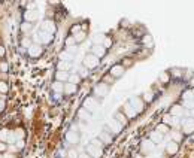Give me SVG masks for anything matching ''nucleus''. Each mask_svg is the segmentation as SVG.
Returning a JSON list of instances; mask_svg holds the SVG:
<instances>
[{
  "label": "nucleus",
  "instance_id": "58836bf2",
  "mask_svg": "<svg viewBox=\"0 0 194 158\" xmlns=\"http://www.w3.org/2000/svg\"><path fill=\"white\" fill-rule=\"evenodd\" d=\"M31 29V25L29 24V23H24V24H21V30L23 31H29Z\"/></svg>",
  "mask_w": 194,
  "mask_h": 158
},
{
  "label": "nucleus",
  "instance_id": "ddd939ff",
  "mask_svg": "<svg viewBox=\"0 0 194 158\" xmlns=\"http://www.w3.org/2000/svg\"><path fill=\"white\" fill-rule=\"evenodd\" d=\"M166 151L169 152V154H176L178 152V143L176 142H169L166 145Z\"/></svg>",
  "mask_w": 194,
  "mask_h": 158
},
{
  "label": "nucleus",
  "instance_id": "c756f323",
  "mask_svg": "<svg viewBox=\"0 0 194 158\" xmlns=\"http://www.w3.org/2000/svg\"><path fill=\"white\" fill-rule=\"evenodd\" d=\"M184 108H188V109H194V100H184Z\"/></svg>",
  "mask_w": 194,
  "mask_h": 158
},
{
  "label": "nucleus",
  "instance_id": "f03ea898",
  "mask_svg": "<svg viewBox=\"0 0 194 158\" xmlns=\"http://www.w3.org/2000/svg\"><path fill=\"white\" fill-rule=\"evenodd\" d=\"M85 154H87L88 157H93V158H100L102 155H103V151H102L100 148H96V146H93L91 143L85 148Z\"/></svg>",
  "mask_w": 194,
  "mask_h": 158
},
{
  "label": "nucleus",
  "instance_id": "f704fd0d",
  "mask_svg": "<svg viewBox=\"0 0 194 158\" xmlns=\"http://www.w3.org/2000/svg\"><path fill=\"white\" fill-rule=\"evenodd\" d=\"M15 134H17V137H18V140H23V137H24V131H23L21 128H18V130H15Z\"/></svg>",
  "mask_w": 194,
  "mask_h": 158
},
{
  "label": "nucleus",
  "instance_id": "cd10ccee",
  "mask_svg": "<svg viewBox=\"0 0 194 158\" xmlns=\"http://www.w3.org/2000/svg\"><path fill=\"white\" fill-rule=\"evenodd\" d=\"M79 81H81V79H79V76H78V75H72V76L69 78V84H73V85H76Z\"/></svg>",
  "mask_w": 194,
  "mask_h": 158
},
{
  "label": "nucleus",
  "instance_id": "2eb2a0df",
  "mask_svg": "<svg viewBox=\"0 0 194 158\" xmlns=\"http://www.w3.org/2000/svg\"><path fill=\"white\" fill-rule=\"evenodd\" d=\"M111 73H112V76H121V75L124 73V67L123 66H113Z\"/></svg>",
  "mask_w": 194,
  "mask_h": 158
},
{
  "label": "nucleus",
  "instance_id": "4c0bfd02",
  "mask_svg": "<svg viewBox=\"0 0 194 158\" xmlns=\"http://www.w3.org/2000/svg\"><path fill=\"white\" fill-rule=\"evenodd\" d=\"M193 97H194V94L191 91H187L184 94V100H193Z\"/></svg>",
  "mask_w": 194,
  "mask_h": 158
},
{
  "label": "nucleus",
  "instance_id": "2f4dec72",
  "mask_svg": "<svg viewBox=\"0 0 194 158\" xmlns=\"http://www.w3.org/2000/svg\"><path fill=\"white\" fill-rule=\"evenodd\" d=\"M100 139L103 140L105 143H111V142H112V139H111V136H107L106 133H102V134H100Z\"/></svg>",
  "mask_w": 194,
  "mask_h": 158
},
{
  "label": "nucleus",
  "instance_id": "412c9836",
  "mask_svg": "<svg viewBox=\"0 0 194 158\" xmlns=\"http://www.w3.org/2000/svg\"><path fill=\"white\" fill-rule=\"evenodd\" d=\"M109 125H111V127H112V131L113 133H119V131H121V124H119V122H117V121H111V124H109Z\"/></svg>",
  "mask_w": 194,
  "mask_h": 158
},
{
  "label": "nucleus",
  "instance_id": "f8f14e48",
  "mask_svg": "<svg viewBox=\"0 0 194 158\" xmlns=\"http://www.w3.org/2000/svg\"><path fill=\"white\" fill-rule=\"evenodd\" d=\"M152 149H154V143H152L149 139L142 142V151L144 152H149V151H152Z\"/></svg>",
  "mask_w": 194,
  "mask_h": 158
},
{
  "label": "nucleus",
  "instance_id": "b1692460",
  "mask_svg": "<svg viewBox=\"0 0 194 158\" xmlns=\"http://www.w3.org/2000/svg\"><path fill=\"white\" fill-rule=\"evenodd\" d=\"M69 67H70L69 63H66V61H60V63H58V72H66Z\"/></svg>",
  "mask_w": 194,
  "mask_h": 158
},
{
  "label": "nucleus",
  "instance_id": "39448f33",
  "mask_svg": "<svg viewBox=\"0 0 194 158\" xmlns=\"http://www.w3.org/2000/svg\"><path fill=\"white\" fill-rule=\"evenodd\" d=\"M130 106H132L136 112H142V110H144V103H142V100H140V98H138V97L132 98V103H130Z\"/></svg>",
  "mask_w": 194,
  "mask_h": 158
},
{
  "label": "nucleus",
  "instance_id": "e433bc0d",
  "mask_svg": "<svg viewBox=\"0 0 194 158\" xmlns=\"http://www.w3.org/2000/svg\"><path fill=\"white\" fill-rule=\"evenodd\" d=\"M160 81H161V82H167V81H169V75H167V73H160Z\"/></svg>",
  "mask_w": 194,
  "mask_h": 158
},
{
  "label": "nucleus",
  "instance_id": "c9c22d12",
  "mask_svg": "<svg viewBox=\"0 0 194 158\" xmlns=\"http://www.w3.org/2000/svg\"><path fill=\"white\" fill-rule=\"evenodd\" d=\"M103 40H105V36H102V34L94 36V42H96V43H103Z\"/></svg>",
  "mask_w": 194,
  "mask_h": 158
},
{
  "label": "nucleus",
  "instance_id": "c03bdc74",
  "mask_svg": "<svg viewBox=\"0 0 194 158\" xmlns=\"http://www.w3.org/2000/svg\"><path fill=\"white\" fill-rule=\"evenodd\" d=\"M173 139H175V142L178 143V142L181 140V134H179V133H173Z\"/></svg>",
  "mask_w": 194,
  "mask_h": 158
},
{
  "label": "nucleus",
  "instance_id": "6e6d98bb",
  "mask_svg": "<svg viewBox=\"0 0 194 158\" xmlns=\"http://www.w3.org/2000/svg\"><path fill=\"white\" fill-rule=\"evenodd\" d=\"M2 55H5V48H3V46H0V57H2Z\"/></svg>",
  "mask_w": 194,
  "mask_h": 158
},
{
  "label": "nucleus",
  "instance_id": "4d7b16f0",
  "mask_svg": "<svg viewBox=\"0 0 194 158\" xmlns=\"http://www.w3.org/2000/svg\"><path fill=\"white\" fill-rule=\"evenodd\" d=\"M173 73H175L176 76H179V75H181V72H179V70H173Z\"/></svg>",
  "mask_w": 194,
  "mask_h": 158
},
{
  "label": "nucleus",
  "instance_id": "aec40b11",
  "mask_svg": "<svg viewBox=\"0 0 194 158\" xmlns=\"http://www.w3.org/2000/svg\"><path fill=\"white\" fill-rule=\"evenodd\" d=\"M36 17H38V13L33 12V11H27V12L24 13V18L27 19V21H33V19H36Z\"/></svg>",
  "mask_w": 194,
  "mask_h": 158
},
{
  "label": "nucleus",
  "instance_id": "13d9d810",
  "mask_svg": "<svg viewBox=\"0 0 194 158\" xmlns=\"http://www.w3.org/2000/svg\"><path fill=\"white\" fill-rule=\"evenodd\" d=\"M191 116H193V119H194V109L191 110Z\"/></svg>",
  "mask_w": 194,
  "mask_h": 158
},
{
  "label": "nucleus",
  "instance_id": "603ef678",
  "mask_svg": "<svg viewBox=\"0 0 194 158\" xmlns=\"http://www.w3.org/2000/svg\"><path fill=\"white\" fill-rule=\"evenodd\" d=\"M0 70H2V72H6V70H8V64H6V63H3V64L0 66Z\"/></svg>",
  "mask_w": 194,
  "mask_h": 158
},
{
  "label": "nucleus",
  "instance_id": "0eeeda50",
  "mask_svg": "<svg viewBox=\"0 0 194 158\" xmlns=\"http://www.w3.org/2000/svg\"><path fill=\"white\" fill-rule=\"evenodd\" d=\"M84 109L91 110V112H94V110L97 109V104H96V102H94V98L88 97L87 100H85V103H84Z\"/></svg>",
  "mask_w": 194,
  "mask_h": 158
},
{
  "label": "nucleus",
  "instance_id": "4468645a",
  "mask_svg": "<svg viewBox=\"0 0 194 158\" xmlns=\"http://www.w3.org/2000/svg\"><path fill=\"white\" fill-rule=\"evenodd\" d=\"M94 91H96V94H97V96H105V94H106V92H107V87H106V84H102V85H97V87H96V90H94Z\"/></svg>",
  "mask_w": 194,
  "mask_h": 158
},
{
  "label": "nucleus",
  "instance_id": "1a4fd4ad",
  "mask_svg": "<svg viewBox=\"0 0 194 158\" xmlns=\"http://www.w3.org/2000/svg\"><path fill=\"white\" fill-rule=\"evenodd\" d=\"M29 54L31 57H38V55L42 54V48L39 46V45H31L30 48H29Z\"/></svg>",
  "mask_w": 194,
  "mask_h": 158
},
{
  "label": "nucleus",
  "instance_id": "72a5a7b5",
  "mask_svg": "<svg viewBox=\"0 0 194 158\" xmlns=\"http://www.w3.org/2000/svg\"><path fill=\"white\" fill-rule=\"evenodd\" d=\"M66 45H67V48L69 46H75V37H67L66 39Z\"/></svg>",
  "mask_w": 194,
  "mask_h": 158
},
{
  "label": "nucleus",
  "instance_id": "4be33fe9",
  "mask_svg": "<svg viewBox=\"0 0 194 158\" xmlns=\"http://www.w3.org/2000/svg\"><path fill=\"white\" fill-rule=\"evenodd\" d=\"M60 58H61V61H66V63H67V61H72L73 60V55L72 54H69V52H66V51H64V52H61V54H60Z\"/></svg>",
  "mask_w": 194,
  "mask_h": 158
},
{
  "label": "nucleus",
  "instance_id": "8fccbe9b",
  "mask_svg": "<svg viewBox=\"0 0 194 158\" xmlns=\"http://www.w3.org/2000/svg\"><path fill=\"white\" fill-rule=\"evenodd\" d=\"M17 148H18V149L24 148V142H23V140H18V142H17Z\"/></svg>",
  "mask_w": 194,
  "mask_h": 158
},
{
  "label": "nucleus",
  "instance_id": "bf43d9fd",
  "mask_svg": "<svg viewBox=\"0 0 194 158\" xmlns=\"http://www.w3.org/2000/svg\"><path fill=\"white\" fill-rule=\"evenodd\" d=\"M191 85H193V87H194V79H193V81H191Z\"/></svg>",
  "mask_w": 194,
  "mask_h": 158
},
{
  "label": "nucleus",
  "instance_id": "423d86ee",
  "mask_svg": "<svg viewBox=\"0 0 194 158\" xmlns=\"http://www.w3.org/2000/svg\"><path fill=\"white\" fill-rule=\"evenodd\" d=\"M66 140L69 143H72V145H75V143L79 142V134L76 133V131H69V133L66 134Z\"/></svg>",
  "mask_w": 194,
  "mask_h": 158
},
{
  "label": "nucleus",
  "instance_id": "f3484780",
  "mask_svg": "<svg viewBox=\"0 0 194 158\" xmlns=\"http://www.w3.org/2000/svg\"><path fill=\"white\" fill-rule=\"evenodd\" d=\"M17 142H18V137H17L15 131H9V136H8V143H9V145H15Z\"/></svg>",
  "mask_w": 194,
  "mask_h": 158
},
{
  "label": "nucleus",
  "instance_id": "37998d69",
  "mask_svg": "<svg viewBox=\"0 0 194 158\" xmlns=\"http://www.w3.org/2000/svg\"><path fill=\"white\" fill-rule=\"evenodd\" d=\"M91 145L96 146V148H100V149H102V143L99 142V140H93V142H91Z\"/></svg>",
  "mask_w": 194,
  "mask_h": 158
},
{
  "label": "nucleus",
  "instance_id": "6e6552de",
  "mask_svg": "<svg viewBox=\"0 0 194 158\" xmlns=\"http://www.w3.org/2000/svg\"><path fill=\"white\" fill-rule=\"evenodd\" d=\"M39 39L42 43H51L52 42V34L46 33V31H39Z\"/></svg>",
  "mask_w": 194,
  "mask_h": 158
},
{
  "label": "nucleus",
  "instance_id": "79ce46f5",
  "mask_svg": "<svg viewBox=\"0 0 194 158\" xmlns=\"http://www.w3.org/2000/svg\"><path fill=\"white\" fill-rule=\"evenodd\" d=\"M111 45H112V42H111V39H106V37H105V40H103V46H106V48H109Z\"/></svg>",
  "mask_w": 194,
  "mask_h": 158
},
{
  "label": "nucleus",
  "instance_id": "6ab92c4d",
  "mask_svg": "<svg viewBox=\"0 0 194 158\" xmlns=\"http://www.w3.org/2000/svg\"><path fill=\"white\" fill-rule=\"evenodd\" d=\"M125 113H127V116H130V118H133V116H136V110L133 109L132 106L130 104H125Z\"/></svg>",
  "mask_w": 194,
  "mask_h": 158
},
{
  "label": "nucleus",
  "instance_id": "ea45409f",
  "mask_svg": "<svg viewBox=\"0 0 194 158\" xmlns=\"http://www.w3.org/2000/svg\"><path fill=\"white\" fill-rule=\"evenodd\" d=\"M8 91V85L5 82H0V92H6Z\"/></svg>",
  "mask_w": 194,
  "mask_h": 158
},
{
  "label": "nucleus",
  "instance_id": "a19ab883",
  "mask_svg": "<svg viewBox=\"0 0 194 158\" xmlns=\"http://www.w3.org/2000/svg\"><path fill=\"white\" fill-rule=\"evenodd\" d=\"M144 98L146 100V102H149V100H152V92L151 91H148V92H145V96H144Z\"/></svg>",
  "mask_w": 194,
  "mask_h": 158
},
{
  "label": "nucleus",
  "instance_id": "f257e3e1",
  "mask_svg": "<svg viewBox=\"0 0 194 158\" xmlns=\"http://www.w3.org/2000/svg\"><path fill=\"white\" fill-rule=\"evenodd\" d=\"M84 66L87 69H94V67L99 66V58L94 54H88L84 57Z\"/></svg>",
  "mask_w": 194,
  "mask_h": 158
},
{
  "label": "nucleus",
  "instance_id": "09e8293b",
  "mask_svg": "<svg viewBox=\"0 0 194 158\" xmlns=\"http://www.w3.org/2000/svg\"><path fill=\"white\" fill-rule=\"evenodd\" d=\"M151 40H152V39H151V36H145L144 37V42L146 43V45H151Z\"/></svg>",
  "mask_w": 194,
  "mask_h": 158
},
{
  "label": "nucleus",
  "instance_id": "9b49d317",
  "mask_svg": "<svg viewBox=\"0 0 194 158\" xmlns=\"http://www.w3.org/2000/svg\"><path fill=\"white\" fill-rule=\"evenodd\" d=\"M149 140L152 142V143H160V142L163 140V134L158 133V131H152V133H151V139Z\"/></svg>",
  "mask_w": 194,
  "mask_h": 158
},
{
  "label": "nucleus",
  "instance_id": "473e14b6",
  "mask_svg": "<svg viewBox=\"0 0 194 158\" xmlns=\"http://www.w3.org/2000/svg\"><path fill=\"white\" fill-rule=\"evenodd\" d=\"M157 131H158V133H167V131H169V128H167V125H166V124H161V125H158Z\"/></svg>",
  "mask_w": 194,
  "mask_h": 158
},
{
  "label": "nucleus",
  "instance_id": "bb28decb",
  "mask_svg": "<svg viewBox=\"0 0 194 158\" xmlns=\"http://www.w3.org/2000/svg\"><path fill=\"white\" fill-rule=\"evenodd\" d=\"M78 113H79V118H81V119H90V115H88L87 109H81Z\"/></svg>",
  "mask_w": 194,
  "mask_h": 158
},
{
  "label": "nucleus",
  "instance_id": "5fc2aeb1",
  "mask_svg": "<svg viewBox=\"0 0 194 158\" xmlns=\"http://www.w3.org/2000/svg\"><path fill=\"white\" fill-rule=\"evenodd\" d=\"M5 109V103H3V100H0V110Z\"/></svg>",
  "mask_w": 194,
  "mask_h": 158
},
{
  "label": "nucleus",
  "instance_id": "20e7f679",
  "mask_svg": "<svg viewBox=\"0 0 194 158\" xmlns=\"http://www.w3.org/2000/svg\"><path fill=\"white\" fill-rule=\"evenodd\" d=\"M42 31H46V33H54L55 31V24L52 23V21H50V19H46V21H44L42 23Z\"/></svg>",
  "mask_w": 194,
  "mask_h": 158
},
{
  "label": "nucleus",
  "instance_id": "a18cd8bd",
  "mask_svg": "<svg viewBox=\"0 0 194 158\" xmlns=\"http://www.w3.org/2000/svg\"><path fill=\"white\" fill-rule=\"evenodd\" d=\"M67 52H69V54H75V52H76V46H69V48H67Z\"/></svg>",
  "mask_w": 194,
  "mask_h": 158
},
{
  "label": "nucleus",
  "instance_id": "3c124183",
  "mask_svg": "<svg viewBox=\"0 0 194 158\" xmlns=\"http://www.w3.org/2000/svg\"><path fill=\"white\" fill-rule=\"evenodd\" d=\"M79 73H81V76H84V78H85V76H87V75H88L87 69H81V70H79Z\"/></svg>",
  "mask_w": 194,
  "mask_h": 158
},
{
  "label": "nucleus",
  "instance_id": "7ed1b4c3",
  "mask_svg": "<svg viewBox=\"0 0 194 158\" xmlns=\"http://www.w3.org/2000/svg\"><path fill=\"white\" fill-rule=\"evenodd\" d=\"M182 124H184V133L185 134H191L194 131V119L193 118H190V119H184Z\"/></svg>",
  "mask_w": 194,
  "mask_h": 158
},
{
  "label": "nucleus",
  "instance_id": "5701e85b",
  "mask_svg": "<svg viewBox=\"0 0 194 158\" xmlns=\"http://www.w3.org/2000/svg\"><path fill=\"white\" fill-rule=\"evenodd\" d=\"M64 91L67 92V94H73V92L76 91V85H73V84H66V85H64Z\"/></svg>",
  "mask_w": 194,
  "mask_h": 158
},
{
  "label": "nucleus",
  "instance_id": "a878e982",
  "mask_svg": "<svg viewBox=\"0 0 194 158\" xmlns=\"http://www.w3.org/2000/svg\"><path fill=\"white\" fill-rule=\"evenodd\" d=\"M8 136H9V131L8 130H2L0 131V142H8Z\"/></svg>",
  "mask_w": 194,
  "mask_h": 158
},
{
  "label": "nucleus",
  "instance_id": "49530a36",
  "mask_svg": "<svg viewBox=\"0 0 194 158\" xmlns=\"http://www.w3.org/2000/svg\"><path fill=\"white\" fill-rule=\"evenodd\" d=\"M79 30H81V27H79V25H73V29H72V31H73L75 34H78V33H79Z\"/></svg>",
  "mask_w": 194,
  "mask_h": 158
},
{
  "label": "nucleus",
  "instance_id": "393cba45",
  "mask_svg": "<svg viewBox=\"0 0 194 158\" xmlns=\"http://www.w3.org/2000/svg\"><path fill=\"white\" fill-rule=\"evenodd\" d=\"M52 90H54L55 92H60V91H63V90H64V85H63L61 82H58V81H57V82H54V84H52Z\"/></svg>",
  "mask_w": 194,
  "mask_h": 158
},
{
  "label": "nucleus",
  "instance_id": "864d4df0",
  "mask_svg": "<svg viewBox=\"0 0 194 158\" xmlns=\"http://www.w3.org/2000/svg\"><path fill=\"white\" fill-rule=\"evenodd\" d=\"M3 151H6V145L3 142H0V152H3Z\"/></svg>",
  "mask_w": 194,
  "mask_h": 158
},
{
  "label": "nucleus",
  "instance_id": "9d476101",
  "mask_svg": "<svg viewBox=\"0 0 194 158\" xmlns=\"http://www.w3.org/2000/svg\"><path fill=\"white\" fill-rule=\"evenodd\" d=\"M93 54L96 55V57H103V55H105V46H102V45H94Z\"/></svg>",
  "mask_w": 194,
  "mask_h": 158
},
{
  "label": "nucleus",
  "instance_id": "a211bd4d",
  "mask_svg": "<svg viewBox=\"0 0 194 158\" xmlns=\"http://www.w3.org/2000/svg\"><path fill=\"white\" fill-rule=\"evenodd\" d=\"M55 79L58 81V82H61V81L69 79V75H67V72H57L55 73Z\"/></svg>",
  "mask_w": 194,
  "mask_h": 158
},
{
  "label": "nucleus",
  "instance_id": "de8ad7c7",
  "mask_svg": "<svg viewBox=\"0 0 194 158\" xmlns=\"http://www.w3.org/2000/svg\"><path fill=\"white\" fill-rule=\"evenodd\" d=\"M23 45H24L25 48H30L31 45H30V40H29V39H24V40H23Z\"/></svg>",
  "mask_w": 194,
  "mask_h": 158
},
{
  "label": "nucleus",
  "instance_id": "052dcab7",
  "mask_svg": "<svg viewBox=\"0 0 194 158\" xmlns=\"http://www.w3.org/2000/svg\"><path fill=\"white\" fill-rule=\"evenodd\" d=\"M136 158H142V157H140V155H138V157H136Z\"/></svg>",
  "mask_w": 194,
  "mask_h": 158
},
{
  "label": "nucleus",
  "instance_id": "dca6fc26",
  "mask_svg": "<svg viewBox=\"0 0 194 158\" xmlns=\"http://www.w3.org/2000/svg\"><path fill=\"white\" fill-rule=\"evenodd\" d=\"M172 115L182 116L184 115V108H182V106H173V108H172Z\"/></svg>",
  "mask_w": 194,
  "mask_h": 158
},
{
  "label": "nucleus",
  "instance_id": "7c9ffc66",
  "mask_svg": "<svg viewBox=\"0 0 194 158\" xmlns=\"http://www.w3.org/2000/svg\"><path fill=\"white\" fill-rule=\"evenodd\" d=\"M164 124H178V121H176V119H173L170 115H166V116H164Z\"/></svg>",
  "mask_w": 194,
  "mask_h": 158
},
{
  "label": "nucleus",
  "instance_id": "c85d7f7f",
  "mask_svg": "<svg viewBox=\"0 0 194 158\" xmlns=\"http://www.w3.org/2000/svg\"><path fill=\"white\" fill-rule=\"evenodd\" d=\"M85 39V33L84 31H79L78 34H75V42H82Z\"/></svg>",
  "mask_w": 194,
  "mask_h": 158
}]
</instances>
